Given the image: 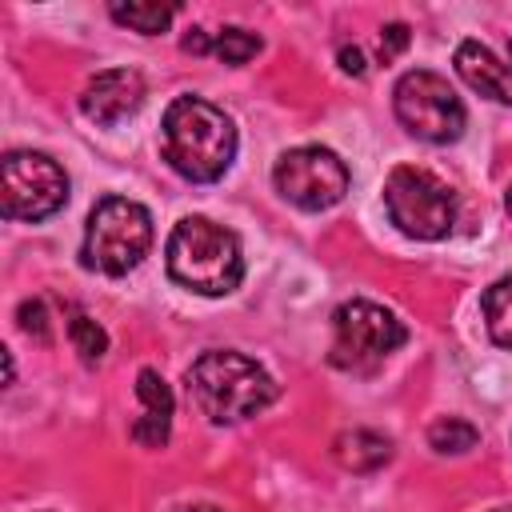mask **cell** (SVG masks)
<instances>
[{"label": "cell", "instance_id": "1", "mask_svg": "<svg viewBox=\"0 0 512 512\" xmlns=\"http://www.w3.org/2000/svg\"><path fill=\"white\" fill-rule=\"evenodd\" d=\"M160 140H164V160L172 164V172H180L192 184L220 180L236 156L232 120L200 96H176L168 104Z\"/></svg>", "mask_w": 512, "mask_h": 512}, {"label": "cell", "instance_id": "2", "mask_svg": "<svg viewBox=\"0 0 512 512\" xmlns=\"http://www.w3.org/2000/svg\"><path fill=\"white\" fill-rule=\"evenodd\" d=\"M188 396L212 424H240L276 400V380L244 352L208 348L188 368Z\"/></svg>", "mask_w": 512, "mask_h": 512}, {"label": "cell", "instance_id": "3", "mask_svg": "<svg viewBox=\"0 0 512 512\" xmlns=\"http://www.w3.org/2000/svg\"><path fill=\"white\" fill-rule=\"evenodd\" d=\"M168 276L200 296H228L240 280H244V256H240V240L212 224L208 216H184L168 244Z\"/></svg>", "mask_w": 512, "mask_h": 512}, {"label": "cell", "instance_id": "4", "mask_svg": "<svg viewBox=\"0 0 512 512\" xmlns=\"http://www.w3.org/2000/svg\"><path fill=\"white\" fill-rule=\"evenodd\" d=\"M152 248V216L144 204L128 196H104L88 212L84 228V268L104 272V276H124L132 272Z\"/></svg>", "mask_w": 512, "mask_h": 512}, {"label": "cell", "instance_id": "5", "mask_svg": "<svg viewBox=\"0 0 512 512\" xmlns=\"http://www.w3.org/2000/svg\"><path fill=\"white\" fill-rule=\"evenodd\" d=\"M388 220L412 240H444L456 224V192L428 168L400 164L384 180Z\"/></svg>", "mask_w": 512, "mask_h": 512}, {"label": "cell", "instance_id": "6", "mask_svg": "<svg viewBox=\"0 0 512 512\" xmlns=\"http://www.w3.org/2000/svg\"><path fill=\"white\" fill-rule=\"evenodd\" d=\"M332 352L328 360L344 372H376L404 340H408V328L384 308V304H372V300H344L336 312H332Z\"/></svg>", "mask_w": 512, "mask_h": 512}, {"label": "cell", "instance_id": "7", "mask_svg": "<svg viewBox=\"0 0 512 512\" xmlns=\"http://www.w3.org/2000/svg\"><path fill=\"white\" fill-rule=\"evenodd\" d=\"M392 108H396V120L416 140H428V144H452V140H460L464 120H468L456 88L444 76L428 72V68H412V72H404L396 80Z\"/></svg>", "mask_w": 512, "mask_h": 512}, {"label": "cell", "instance_id": "8", "mask_svg": "<svg viewBox=\"0 0 512 512\" xmlns=\"http://www.w3.org/2000/svg\"><path fill=\"white\" fill-rule=\"evenodd\" d=\"M68 200L64 168L44 152H8L0 164V212L8 220H48Z\"/></svg>", "mask_w": 512, "mask_h": 512}, {"label": "cell", "instance_id": "9", "mask_svg": "<svg viewBox=\"0 0 512 512\" xmlns=\"http://www.w3.org/2000/svg\"><path fill=\"white\" fill-rule=\"evenodd\" d=\"M272 184H276V192L288 204H296L304 212H324V208L344 200V192H348V164L332 148L300 144V148H288L276 160Z\"/></svg>", "mask_w": 512, "mask_h": 512}, {"label": "cell", "instance_id": "10", "mask_svg": "<svg viewBox=\"0 0 512 512\" xmlns=\"http://www.w3.org/2000/svg\"><path fill=\"white\" fill-rule=\"evenodd\" d=\"M144 104V80L132 68H108L96 80H88V88L80 92V112L92 124H120L124 116H132Z\"/></svg>", "mask_w": 512, "mask_h": 512}, {"label": "cell", "instance_id": "11", "mask_svg": "<svg viewBox=\"0 0 512 512\" xmlns=\"http://www.w3.org/2000/svg\"><path fill=\"white\" fill-rule=\"evenodd\" d=\"M456 72L460 80L480 92V96H492L500 104H512V64H504L492 48H484L480 40H464L456 48Z\"/></svg>", "mask_w": 512, "mask_h": 512}, {"label": "cell", "instance_id": "12", "mask_svg": "<svg viewBox=\"0 0 512 512\" xmlns=\"http://www.w3.org/2000/svg\"><path fill=\"white\" fill-rule=\"evenodd\" d=\"M136 396L144 404V416L132 424V440L144 448H160L172 428V392H168L164 376L156 368H144L136 376Z\"/></svg>", "mask_w": 512, "mask_h": 512}, {"label": "cell", "instance_id": "13", "mask_svg": "<svg viewBox=\"0 0 512 512\" xmlns=\"http://www.w3.org/2000/svg\"><path fill=\"white\" fill-rule=\"evenodd\" d=\"M332 452L348 472H376L380 464L392 460V440L372 428H352L332 440Z\"/></svg>", "mask_w": 512, "mask_h": 512}, {"label": "cell", "instance_id": "14", "mask_svg": "<svg viewBox=\"0 0 512 512\" xmlns=\"http://www.w3.org/2000/svg\"><path fill=\"white\" fill-rule=\"evenodd\" d=\"M480 308H484V324H488L492 344L512 348V272L500 276L496 284H488Z\"/></svg>", "mask_w": 512, "mask_h": 512}, {"label": "cell", "instance_id": "15", "mask_svg": "<svg viewBox=\"0 0 512 512\" xmlns=\"http://www.w3.org/2000/svg\"><path fill=\"white\" fill-rule=\"evenodd\" d=\"M116 24H128L132 32H144V36H156L172 24L176 8L172 4H112L108 8Z\"/></svg>", "mask_w": 512, "mask_h": 512}, {"label": "cell", "instance_id": "16", "mask_svg": "<svg viewBox=\"0 0 512 512\" xmlns=\"http://www.w3.org/2000/svg\"><path fill=\"white\" fill-rule=\"evenodd\" d=\"M476 440H480V432L468 424V420H460V416H444V420H436L432 428H428V444L436 448V452H452V456H460V452H468V448H476Z\"/></svg>", "mask_w": 512, "mask_h": 512}, {"label": "cell", "instance_id": "17", "mask_svg": "<svg viewBox=\"0 0 512 512\" xmlns=\"http://www.w3.org/2000/svg\"><path fill=\"white\" fill-rule=\"evenodd\" d=\"M68 336H72V348L80 352L84 364H100V360H104V352H108V332H104L92 316L76 312V316L68 320Z\"/></svg>", "mask_w": 512, "mask_h": 512}, {"label": "cell", "instance_id": "18", "mask_svg": "<svg viewBox=\"0 0 512 512\" xmlns=\"http://www.w3.org/2000/svg\"><path fill=\"white\" fill-rule=\"evenodd\" d=\"M260 48H264V44H260V36H256V32H244V28L212 32V56H220L224 64H248Z\"/></svg>", "mask_w": 512, "mask_h": 512}, {"label": "cell", "instance_id": "19", "mask_svg": "<svg viewBox=\"0 0 512 512\" xmlns=\"http://www.w3.org/2000/svg\"><path fill=\"white\" fill-rule=\"evenodd\" d=\"M20 328L36 340H48V320H44V304L40 300H24L20 304Z\"/></svg>", "mask_w": 512, "mask_h": 512}, {"label": "cell", "instance_id": "20", "mask_svg": "<svg viewBox=\"0 0 512 512\" xmlns=\"http://www.w3.org/2000/svg\"><path fill=\"white\" fill-rule=\"evenodd\" d=\"M404 44H408V24H388V28H384V36H380V56H384V60H392Z\"/></svg>", "mask_w": 512, "mask_h": 512}, {"label": "cell", "instance_id": "21", "mask_svg": "<svg viewBox=\"0 0 512 512\" xmlns=\"http://www.w3.org/2000/svg\"><path fill=\"white\" fill-rule=\"evenodd\" d=\"M340 68L352 72V76H364V56H360V48H340Z\"/></svg>", "mask_w": 512, "mask_h": 512}, {"label": "cell", "instance_id": "22", "mask_svg": "<svg viewBox=\"0 0 512 512\" xmlns=\"http://www.w3.org/2000/svg\"><path fill=\"white\" fill-rule=\"evenodd\" d=\"M176 512H224V508H216V504H188V508H176Z\"/></svg>", "mask_w": 512, "mask_h": 512}, {"label": "cell", "instance_id": "23", "mask_svg": "<svg viewBox=\"0 0 512 512\" xmlns=\"http://www.w3.org/2000/svg\"><path fill=\"white\" fill-rule=\"evenodd\" d=\"M504 204H508V212H512V188H508V196H504Z\"/></svg>", "mask_w": 512, "mask_h": 512}, {"label": "cell", "instance_id": "24", "mask_svg": "<svg viewBox=\"0 0 512 512\" xmlns=\"http://www.w3.org/2000/svg\"><path fill=\"white\" fill-rule=\"evenodd\" d=\"M492 512H512V508H492Z\"/></svg>", "mask_w": 512, "mask_h": 512}]
</instances>
